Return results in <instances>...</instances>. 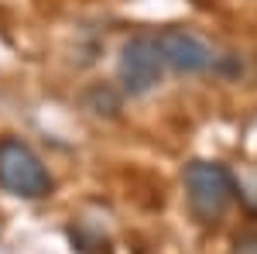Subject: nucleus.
<instances>
[{
    "label": "nucleus",
    "instance_id": "nucleus-5",
    "mask_svg": "<svg viewBox=\"0 0 257 254\" xmlns=\"http://www.w3.org/2000/svg\"><path fill=\"white\" fill-rule=\"evenodd\" d=\"M82 110H89L93 117L113 120L123 110V90H117L113 82H93L82 90Z\"/></svg>",
    "mask_w": 257,
    "mask_h": 254
},
{
    "label": "nucleus",
    "instance_id": "nucleus-2",
    "mask_svg": "<svg viewBox=\"0 0 257 254\" xmlns=\"http://www.w3.org/2000/svg\"><path fill=\"white\" fill-rule=\"evenodd\" d=\"M0 189L18 199H45L55 189V179L31 144L21 137H0Z\"/></svg>",
    "mask_w": 257,
    "mask_h": 254
},
{
    "label": "nucleus",
    "instance_id": "nucleus-1",
    "mask_svg": "<svg viewBox=\"0 0 257 254\" xmlns=\"http://www.w3.org/2000/svg\"><path fill=\"white\" fill-rule=\"evenodd\" d=\"M182 186H185V203H189V213L196 216L202 227H213L223 220L230 199H233V176L226 165L219 161H206L196 158L185 165L182 172Z\"/></svg>",
    "mask_w": 257,
    "mask_h": 254
},
{
    "label": "nucleus",
    "instance_id": "nucleus-6",
    "mask_svg": "<svg viewBox=\"0 0 257 254\" xmlns=\"http://www.w3.org/2000/svg\"><path fill=\"white\" fill-rule=\"evenodd\" d=\"M230 254H257V230H243V234L233 237Z\"/></svg>",
    "mask_w": 257,
    "mask_h": 254
},
{
    "label": "nucleus",
    "instance_id": "nucleus-4",
    "mask_svg": "<svg viewBox=\"0 0 257 254\" xmlns=\"http://www.w3.org/2000/svg\"><path fill=\"white\" fill-rule=\"evenodd\" d=\"M158 48H161V59L165 65H172L175 72L182 76H199V72H209V69H216V52H213V45L196 35V31H189V28H161L158 35Z\"/></svg>",
    "mask_w": 257,
    "mask_h": 254
},
{
    "label": "nucleus",
    "instance_id": "nucleus-3",
    "mask_svg": "<svg viewBox=\"0 0 257 254\" xmlns=\"http://www.w3.org/2000/svg\"><path fill=\"white\" fill-rule=\"evenodd\" d=\"M161 76H165V59H161L155 35H134V38L123 41L120 59H117V79L127 97L151 93L161 82Z\"/></svg>",
    "mask_w": 257,
    "mask_h": 254
}]
</instances>
